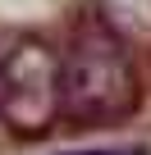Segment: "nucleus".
Wrapping results in <instances>:
<instances>
[{
    "mask_svg": "<svg viewBox=\"0 0 151 155\" xmlns=\"http://www.w3.org/2000/svg\"><path fill=\"white\" fill-rule=\"evenodd\" d=\"M142 110V73L124 37L101 18L64 46V119L73 128H115Z\"/></svg>",
    "mask_w": 151,
    "mask_h": 155,
    "instance_id": "1",
    "label": "nucleus"
},
{
    "mask_svg": "<svg viewBox=\"0 0 151 155\" xmlns=\"http://www.w3.org/2000/svg\"><path fill=\"white\" fill-rule=\"evenodd\" d=\"M73 155H146L142 146H105V150H73Z\"/></svg>",
    "mask_w": 151,
    "mask_h": 155,
    "instance_id": "4",
    "label": "nucleus"
},
{
    "mask_svg": "<svg viewBox=\"0 0 151 155\" xmlns=\"http://www.w3.org/2000/svg\"><path fill=\"white\" fill-rule=\"evenodd\" d=\"M101 23L124 41H151V0H96Z\"/></svg>",
    "mask_w": 151,
    "mask_h": 155,
    "instance_id": "3",
    "label": "nucleus"
},
{
    "mask_svg": "<svg viewBox=\"0 0 151 155\" xmlns=\"http://www.w3.org/2000/svg\"><path fill=\"white\" fill-rule=\"evenodd\" d=\"M0 119L23 137H41L64 119V50L37 37L0 46Z\"/></svg>",
    "mask_w": 151,
    "mask_h": 155,
    "instance_id": "2",
    "label": "nucleus"
}]
</instances>
